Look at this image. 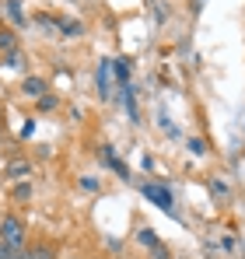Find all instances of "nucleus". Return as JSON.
<instances>
[{"instance_id": "13", "label": "nucleus", "mask_w": 245, "mask_h": 259, "mask_svg": "<svg viewBox=\"0 0 245 259\" xmlns=\"http://www.w3.org/2000/svg\"><path fill=\"white\" fill-rule=\"evenodd\" d=\"M25 256L28 259H56V252H53L49 242H35V245H25Z\"/></svg>"}, {"instance_id": "11", "label": "nucleus", "mask_w": 245, "mask_h": 259, "mask_svg": "<svg viewBox=\"0 0 245 259\" xmlns=\"http://www.w3.org/2000/svg\"><path fill=\"white\" fill-rule=\"evenodd\" d=\"M0 60H4V67H11V70H25V63H28V56H25V49H21V46H18V49H11V53H4Z\"/></svg>"}, {"instance_id": "2", "label": "nucleus", "mask_w": 245, "mask_h": 259, "mask_svg": "<svg viewBox=\"0 0 245 259\" xmlns=\"http://www.w3.org/2000/svg\"><path fill=\"white\" fill-rule=\"evenodd\" d=\"M35 172V165L28 161V158H11L7 165H4V175L11 179V182H21V179H32Z\"/></svg>"}, {"instance_id": "8", "label": "nucleus", "mask_w": 245, "mask_h": 259, "mask_svg": "<svg viewBox=\"0 0 245 259\" xmlns=\"http://www.w3.org/2000/svg\"><path fill=\"white\" fill-rule=\"evenodd\" d=\"M109 74H112V63H109V60H102V63H98V74H95V81H98V95H102L105 102L112 98V84H109Z\"/></svg>"}, {"instance_id": "6", "label": "nucleus", "mask_w": 245, "mask_h": 259, "mask_svg": "<svg viewBox=\"0 0 245 259\" xmlns=\"http://www.w3.org/2000/svg\"><path fill=\"white\" fill-rule=\"evenodd\" d=\"M32 21H35V28H39L46 39H60V18H56V14H46V11H42Z\"/></svg>"}, {"instance_id": "1", "label": "nucleus", "mask_w": 245, "mask_h": 259, "mask_svg": "<svg viewBox=\"0 0 245 259\" xmlns=\"http://www.w3.org/2000/svg\"><path fill=\"white\" fill-rule=\"evenodd\" d=\"M25 238H28V224L18 214H4L0 217V242H7L11 249H25Z\"/></svg>"}, {"instance_id": "15", "label": "nucleus", "mask_w": 245, "mask_h": 259, "mask_svg": "<svg viewBox=\"0 0 245 259\" xmlns=\"http://www.w3.org/2000/svg\"><path fill=\"white\" fill-rule=\"evenodd\" d=\"M186 147H189V154H196V158H203V154H207V140H203V137H189Z\"/></svg>"}, {"instance_id": "9", "label": "nucleus", "mask_w": 245, "mask_h": 259, "mask_svg": "<svg viewBox=\"0 0 245 259\" xmlns=\"http://www.w3.org/2000/svg\"><path fill=\"white\" fill-rule=\"evenodd\" d=\"M84 21L77 18H60V39H84Z\"/></svg>"}, {"instance_id": "4", "label": "nucleus", "mask_w": 245, "mask_h": 259, "mask_svg": "<svg viewBox=\"0 0 245 259\" xmlns=\"http://www.w3.org/2000/svg\"><path fill=\"white\" fill-rule=\"evenodd\" d=\"M4 18H7L11 28H25V25H28V18H25V4H21V0H4Z\"/></svg>"}, {"instance_id": "18", "label": "nucleus", "mask_w": 245, "mask_h": 259, "mask_svg": "<svg viewBox=\"0 0 245 259\" xmlns=\"http://www.w3.org/2000/svg\"><path fill=\"white\" fill-rule=\"evenodd\" d=\"M147 252H151V259H172V252H168V245H165V242H158V245H154V249H147Z\"/></svg>"}, {"instance_id": "20", "label": "nucleus", "mask_w": 245, "mask_h": 259, "mask_svg": "<svg viewBox=\"0 0 245 259\" xmlns=\"http://www.w3.org/2000/svg\"><path fill=\"white\" fill-rule=\"evenodd\" d=\"M11 256V245H7V242H0V259H7Z\"/></svg>"}, {"instance_id": "19", "label": "nucleus", "mask_w": 245, "mask_h": 259, "mask_svg": "<svg viewBox=\"0 0 245 259\" xmlns=\"http://www.w3.org/2000/svg\"><path fill=\"white\" fill-rule=\"evenodd\" d=\"M7 259H28V256H25V249H11V256H7Z\"/></svg>"}, {"instance_id": "14", "label": "nucleus", "mask_w": 245, "mask_h": 259, "mask_svg": "<svg viewBox=\"0 0 245 259\" xmlns=\"http://www.w3.org/2000/svg\"><path fill=\"white\" fill-rule=\"evenodd\" d=\"M137 242H140L144 249H154L161 238H158V231H151V228H140V231H137Z\"/></svg>"}, {"instance_id": "7", "label": "nucleus", "mask_w": 245, "mask_h": 259, "mask_svg": "<svg viewBox=\"0 0 245 259\" xmlns=\"http://www.w3.org/2000/svg\"><path fill=\"white\" fill-rule=\"evenodd\" d=\"M144 196H147V200H154L161 210H168V214H172V196H168V189H165V186L147 182V186H144Z\"/></svg>"}, {"instance_id": "21", "label": "nucleus", "mask_w": 245, "mask_h": 259, "mask_svg": "<svg viewBox=\"0 0 245 259\" xmlns=\"http://www.w3.org/2000/svg\"><path fill=\"white\" fill-rule=\"evenodd\" d=\"M74 259H81V256H74Z\"/></svg>"}, {"instance_id": "10", "label": "nucleus", "mask_w": 245, "mask_h": 259, "mask_svg": "<svg viewBox=\"0 0 245 259\" xmlns=\"http://www.w3.org/2000/svg\"><path fill=\"white\" fill-rule=\"evenodd\" d=\"M11 49H18V28H11V25L4 21V25H0V56L11 53Z\"/></svg>"}, {"instance_id": "16", "label": "nucleus", "mask_w": 245, "mask_h": 259, "mask_svg": "<svg viewBox=\"0 0 245 259\" xmlns=\"http://www.w3.org/2000/svg\"><path fill=\"white\" fill-rule=\"evenodd\" d=\"M77 186H81L84 193H98V189H102V186H98V179H91V175H81V179H77Z\"/></svg>"}, {"instance_id": "12", "label": "nucleus", "mask_w": 245, "mask_h": 259, "mask_svg": "<svg viewBox=\"0 0 245 259\" xmlns=\"http://www.w3.org/2000/svg\"><path fill=\"white\" fill-rule=\"evenodd\" d=\"M56 109H60V95L56 91H46V95L35 98V112H56Z\"/></svg>"}, {"instance_id": "17", "label": "nucleus", "mask_w": 245, "mask_h": 259, "mask_svg": "<svg viewBox=\"0 0 245 259\" xmlns=\"http://www.w3.org/2000/svg\"><path fill=\"white\" fill-rule=\"evenodd\" d=\"M210 193H214L217 200H228V186H224L221 179H210Z\"/></svg>"}, {"instance_id": "3", "label": "nucleus", "mask_w": 245, "mask_h": 259, "mask_svg": "<svg viewBox=\"0 0 245 259\" xmlns=\"http://www.w3.org/2000/svg\"><path fill=\"white\" fill-rule=\"evenodd\" d=\"M32 200H35V186H32V179L11 182V203H18V207H28Z\"/></svg>"}, {"instance_id": "5", "label": "nucleus", "mask_w": 245, "mask_h": 259, "mask_svg": "<svg viewBox=\"0 0 245 259\" xmlns=\"http://www.w3.org/2000/svg\"><path fill=\"white\" fill-rule=\"evenodd\" d=\"M46 91H49L46 77H39V74H25V77H21V95H25V98H32V102H35V98L46 95Z\"/></svg>"}]
</instances>
